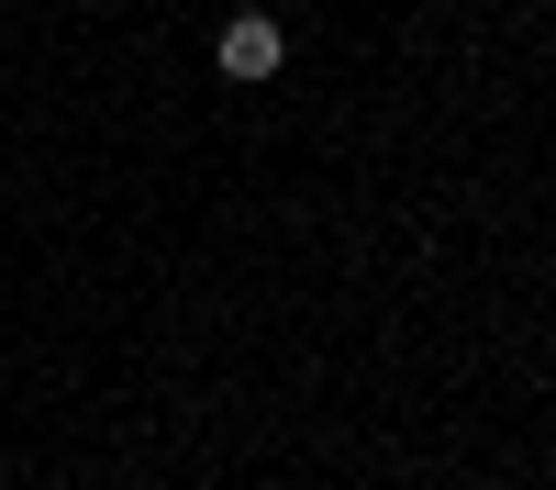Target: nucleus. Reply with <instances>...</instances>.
<instances>
[{
  "label": "nucleus",
  "mask_w": 556,
  "mask_h": 490,
  "mask_svg": "<svg viewBox=\"0 0 556 490\" xmlns=\"http://www.w3.org/2000/svg\"><path fill=\"white\" fill-rule=\"evenodd\" d=\"M278 56H290V34H278L267 12H235V23H223V78H267Z\"/></svg>",
  "instance_id": "1"
}]
</instances>
